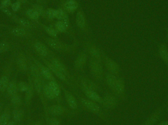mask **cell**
<instances>
[{"mask_svg": "<svg viewBox=\"0 0 168 125\" xmlns=\"http://www.w3.org/2000/svg\"><path fill=\"white\" fill-rule=\"evenodd\" d=\"M0 9L7 16H12V13H11L10 11L9 10L6 9V7H4L1 6H0Z\"/></svg>", "mask_w": 168, "mask_h": 125, "instance_id": "cell-44", "label": "cell"}, {"mask_svg": "<svg viewBox=\"0 0 168 125\" xmlns=\"http://www.w3.org/2000/svg\"><path fill=\"white\" fill-rule=\"evenodd\" d=\"M28 84H29V87L27 91L26 92L25 100L27 103L30 101L33 95V92H34V86L33 83L32 81H30Z\"/></svg>", "mask_w": 168, "mask_h": 125, "instance_id": "cell-24", "label": "cell"}, {"mask_svg": "<svg viewBox=\"0 0 168 125\" xmlns=\"http://www.w3.org/2000/svg\"><path fill=\"white\" fill-rule=\"evenodd\" d=\"M47 122L48 125H61L60 120L56 117L53 116L48 118Z\"/></svg>", "mask_w": 168, "mask_h": 125, "instance_id": "cell-35", "label": "cell"}, {"mask_svg": "<svg viewBox=\"0 0 168 125\" xmlns=\"http://www.w3.org/2000/svg\"><path fill=\"white\" fill-rule=\"evenodd\" d=\"M159 117L158 112L154 113L152 116L148 119L147 121L145 122L142 125H153L154 123L158 120Z\"/></svg>", "mask_w": 168, "mask_h": 125, "instance_id": "cell-31", "label": "cell"}, {"mask_svg": "<svg viewBox=\"0 0 168 125\" xmlns=\"http://www.w3.org/2000/svg\"><path fill=\"white\" fill-rule=\"evenodd\" d=\"M20 2L19 1L16 2H15L14 4H12V10L15 11H16L18 10L19 9H20Z\"/></svg>", "mask_w": 168, "mask_h": 125, "instance_id": "cell-42", "label": "cell"}, {"mask_svg": "<svg viewBox=\"0 0 168 125\" xmlns=\"http://www.w3.org/2000/svg\"><path fill=\"white\" fill-rule=\"evenodd\" d=\"M29 87V84L25 82H20L18 85L19 91L21 92H26Z\"/></svg>", "mask_w": 168, "mask_h": 125, "instance_id": "cell-36", "label": "cell"}, {"mask_svg": "<svg viewBox=\"0 0 168 125\" xmlns=\"http://www.w3.org/2000/svg\"><path fill=\"white\" fill-rule=\"evenodd\" d=\"M76 21L77 25L80 29H83L85 28L86 25L85 18L83 13L81 11L77 13Z\"/></svg>", "mask_w": 168, "mask_h": 125, "instance_id": "cell-23", "label": "cell"}, {"mask_svg": "<svg viewBox=\"0 0 168 125\" xmlns=\"http://www.w3.org/2000/svg\"><path fill=\"white\" fill-rule=\"evenodd\" d=\"M9 78L6 76L2 77L0 79V91L5 92L7 89L9 84Z\"/></svg>", "mask_w": 168, "mask_h": 125, "instance_id": "cell-26", "label": "cell"}, {"mask_svg": "<svg viewBox=\"0 0 168 125\" xmlns=\"http://www.w3.org/2000/svg\"><path fill=\"white\" fill-rule=\"evenodd\" d=\"M27 15L29 18L32 20L38 19L40 16L39 13L33 9H29L27 11Z\"/></svg>", "mask_w": 168, "mask_h": 125, "instance_id": "cell-30", "label": "cell"}, {"mask_svg": "<svg viewBox=\"0 0 168 125\" xmlns=\"http://www.w3.org/2000/svg\"><path fill=\"white\" fill-rule=\"evenodd\" d=\"M89 53L93 59L101 62V55L99 50L95 47H91L89 49Z\"/></svg>", "mask_w": 168, "mask_h": 125, "instance_id": "cell-22", "label": "cell"}, {"mask_svg": "<svg viewBox=\"0 0 168 125\" xmlns=\"http://www.w3.org/2000/svg\"><path fill=\"white\" fill-rule=\"evenodd\" d=\"M17 65H18V68H19L20 69H21L22 71H24V72L26 71L27 69V63L25 58L23 56L20 57L18 59Z\"/></svg>", "mask_w": 168, "mask_h": 125, "instance_id": "cell-27", "label": "cell"}, {"mask_svg": "<svg viewBox=\"0 0 168 125\" xmlns=\"http://www.w3.org/2000/svg\"><path fill=\"white\" fill-rule=\"evenodd\" d=\"M57 10L54 9H49L46 11V15L50 19L56 18Z\"/></svg>", "mask_w": 168, "mask_h": 125, "instance_id": "cell-37", "label": "cell"}, {"mask_svg": "<svg viewBox=\"0 0 168 125\" xmlns=\"http://www.w3.org/2000/svg\"><path fill=\"white\" fill-rule=\"evenodd\" d=\"M67 24L64 21H59L56 24V28L59 31L61 32H64L67 29Z\"/></svg>", "mask_w": 168, "mask_h": 125, "instance_id": "cell-34", "label": "cell"}, {"mask_svg": "<svg viewBox=\"0 0 168 125\" xmlns=\"http://www.w3.org/2000/svg\"><path fill=\"white\" fill-rule=\"evenodd\" d=\"M48 84L56 97L57 98L59 97L61 94V88L58 83L57 82L56 80H53V81H49Z\"/></svg>", "mask_w": 168, "mask_h": 125, "instance_id": "cell-18", "label": "cell"}, {"mask_svg": "<svg viewBox=\"0 0 168 125\" xmlns=\"http://www.w3.org/2000/svg\"><path fill=\"white\" fill-rule=\"evenodd\" d=\"M33 125H42V124L41 122L38 121L36 122Z\"/></svg>", "mask_w": 168, "mask_h": 125, "instance_id": "cell-47", "label": "cell"}, {"mask_svg": "<svg viewBox=\"0 0 168 125\" xmlns=\"http://www.w3.org/2000/svg\"><path fill=\"white\" fill-rule=\"evenodd\" d=\"M11 33L15 36L21 37V36H24L26 33V32L25 30L23 28H16L11 30Z\"/></svg>", "mask_w": 168, "mask_h": 125, "instance_id": "cell-29", "label": "cell"}, {"mask_svg": "<svg viewBox=\"0 0 168 125\" xmlns=\"http://www.w3.org/2000/svg\"><path fill=\"white\" fill-rule=\"evenodd\" d=\"M90 68L91 75L97 81H101L103 77V69L101 62L92 59L90 63Z\"/></svg>", "mask_w": 168, "mask_h": 125, "instance_id": "cell-2", "label": "cell"}, {"mask_svg": "<svg viewBox=\"0 0 168 125\" xmlns=\"http://www.w3.org/2000/svg\"><path fill=\"white\" fill-rule=\"evenodd\" d=\"M10 114L9 112L6 111L0 117V125H6L10 120Z\"/></svg>", "mask_w": 168, "mask_h": 125, "instance_id": "cell-28", "label": "cell"}, {"mask_svg": "<svg viewBox=\"0 0 168 125\" xmlns=\"http://www.w3.org/2000/svg\"><path fill=\"white\" fill-rule=\"evenodd\" d=\"M46 64V66L49 68L50 70L51 71L52 73L54 75L56 76L59 79L61 80V81H63L65 83L67 84V85H69V86L73 87L72 86H74L73 84L71 83V82H70V80L68 78L66 75H65L63 73L61 72V71L57 69L56 68L54 67L52 64L50 62H45Z\"/></svg>", "mask_w": 168, "mask_h": 125, "instance_id": "cell-6", "label": "cell"}, {"mask_svg": "<svg viewBox=\"0 0 168 125\" xmlns=\"http://www.w3.org/2000/svg\"><path fill=\"white\" fill-rule=\"evenodd\" d=\"M87 56L85 53H81L77 56L75 61L74 66L77 70H81L86 63Z\"/></svg>", "mask_w": 168, "mask_h": 125, "instance_id": "cell-13", "label": "cell"}, {"mask_svg": "<svg viewBox=\"0 0 168 125\" xmlns=\"http://www.w3.org/2000/svg\"><path fill=\"white\" fill-rule=\"evenodd\" d=\"M77 85L79 86L82 91L84 89H91L97 92L100 89L99 87L95 83L84 77L78 78Z\"/></svg>", "mask_w": 168, "mask_h": 125, "instance_id": "cell-4", "label": "cell"}, {"mask_svg": "<svg viewBox=\"0 0 168 125\" xmlns=\"http://www.w3.org/2000/svg\"><path fill=\"white\" fill-rule=\"evenodd\" d=\"M118 76L111 74V73H108L105 76V82L106 85L108 86V88L110 89L111 92H113V89L115 87L116 84V81L118 80Z\"/></svg>", "mask_w": 168, "mask_h": 125, "instance_id": "cell-14", "label": "cell"}, {"mask_svg": "<svg viewBox=\"0 0 168 125\" xmlns=\"http://www.w3.org/2000/svg\"><path fill=\"white\" fill-rule=\"evenodd\" d=\"M79 102L83 109L105 120L107 116L99 103L84 97L79 98Z\"/></svg>", "mask_w": 168, "mask_h": 125, "instance_id": "cell-1", "label": "cell"}, {"mask_svg": "<svg viewBox=\"0 0 168 125\" xmlns=\"http://www.w3.org/2000/svg\"><path fill=\"white\" fill-rule=\"evenodd\" d=\"M160 54L162 58L166 63H168V52L166 47L164 45L162 46L160 50Z\"/></svg>", "mask_w": 168, "mask_h": 125, "instance_id": "cell-33", "label": "cell"}, {"mask_svg": "<svg viewBox=\"0 0 168 125\" xmlns=\"http://www.w3.org/2000/svg\"><path fill=\"white\" fill-rule=\"evenodd\" d=\"M12 116L15 122H20L24 116V111L20 108H16L13 111Z\"/></svg>", "mask_w": 168, "mask_h": 125, "instance_id": "cell-21", "label": "cell"}, {"mask_svg": "<svg viewBox=\"0 0 168 125\" xmlns=\"http://www.w3.org/2000/svg\"><path fill=\"white\" fill-rule=\"evenodd\" d=\"M47 113L54 117L61 116L69 114V109L61 105H51L47 107Z\"/></svg>", "mask_w": 168, "mask_h": 125, "instance_id": "cell-5", "label": "cell"}, {"mask_svg": "<svg viewBox=\"0 0 168 125\" xmlns=\"http://www.w3.org/2000/svg\"><path fill=\"white\" fill-rule=\"evenodd\" d=\"M65 99L69 108L72 110H77L78 107V102L75 97L71 92L63 88Z\"/></svg>", "mask_w": 168, "mask_h": 125, "instance_id": "cell-7", "label": "cell"}, {"mask_svg": "<svg viewBox=\"0 0 168 125\" xmlns=\"http://www.w3.org/2000/svg\"><path fill=\"white\" fill-rule=\"evenodd\" d=\"M0 117H1V115H0Z\"/></svg>", "mask_w": 168, "mask_h": 125, "instance_id": "cell-49", "label": "cell"}, {"mask_svg": "<svg viewBox=\"0 0 168 125\" xmlns=\"http://www.w3.org/2000/svg\"><path fill=\"white\" fill-rule=\"evenodd\" d=\"M83 92L85 95L86 98L89 100H91L95 102L101 104L102 103V97L99 96L96 91H93L91 89H84Z\"/></svg>", "mask_w": 168, "mask_h": 125, "instance_id": "cell-10", "label": "cell"}, {"mask_svg": "<svg viewBox=\"0 0 168 125\" xmlns=\"http://www.w3.org/2000/svg\"><path fill=\"white\" fill-rule=\"evenodd\" d=\"M45 30L46 32H47L50 36H52V37H56L58 34L56 30L52 29V28L48 27V26H45Z\"/></svg>", "mask_w": 168, "mask_h": 125, "instance_id": "cell-38", "label": "cell"}, {"mask_svg": "<svg viewBox=\"0 0 168 125\" xmlns=\"http://www.w3.org/2000/svg\"><path fill=\"white\" fill-rule=\"evenodd\" d=\"M43 95L45 98L48 100H53L57 98L48 83L45 84L43 89Z\"/></svg>", "mask_w": 168, "mask_h": 125, "instance_id": "cell-17", "label": "cell"}, {"mask_svg": "<svg viewBox=\"0 0 168 125\" xmlns=\"http://www.w3.org/2000/svg\"><path fill=\"white\" fill-rule=\"evenodd\" d=\"M18 23L22 26L25 28H30L31 26V24L29 21L23 19H19L18 20Z\"/></svg>", "mask_w": 168, "mask_h": 125, "instance_id": "cell-39", "label": "cell"}, {"mask_svg": "<svg viewBox=\"0 0 168 125\" xmlns=\"http://www.w3.org/2000/svg\"><path fill=\"white\" fill-rule=\"evenodd\" d=\"M18 89V86L16 83L14 81H11L9 83L6 91L9 96H12L15 94H17Z\"/></svg>", "mask_w": 168, "mask_h": 125, "instance_id": "cell-20", "label": "cell"}, {"mask_svg": "<svg viewBox=\"0 0 168 125\" xmlns=\"http://www.w3.org/2000/svg\"><path fill=\"white\" fill-rule=\"evenodd\" d=\"M56 18L67 24L69 18L66 13L62 10H57Z\"/></svg>", "mask_w": 168, "mask_h": 125, "instance_id": "cell-25", "label": "cell"}, {"mask_svg": "<svg viewBox=\"0 0 168 125\" xmlns=\"http://www.w3.org/2000/svg\"><path fill=\"white\" fill-rule=\"evenodd\" d=\"M160 125H168V121H164L163 122H162V123L160 124Z\"/></svg>", "mask_w": 168, "mask_h": 125, "instance_id": "cell-46", "label": "cell"}, {"mask_svg": "<svg viewBox=\"0 0 168 125\" xmlns=\"http://www.w3.org/2000/svg\"><path fill=\"white\" fill-rule=\"evenodd\" d=\"M33 9L36 11L37 13H39L40 15H43V13H44V11L43 10V7L39 5H35L33 6Z\"/></svg>", "mask_w": 168, "mask_h": 125, "instance_id": "cell-41", "label": "cell"}, {"mask_svg": "<svg viewBox=\"0 0 168 125\" xmlns=\"http://www.w3.org/2000/svg\"><path fill=\"white\" fill-rule=\"evenodd\" d=\"M35 48L38 53L42 57H46L48 55V50L44 45L40 42H37L35 44Z\"/></svg>", "mask_w": 168, "mask_h": 125, "instance_id": "cell-16", "label": "cell"}, {"mask_svg": "<svg viewBox=\"0 0 168 125\" xmlns=\"http://www.w3.org/2000/svg\"><path fill=\"white\" fill-rule=\"evenodd\" d=\"M50 63L53 64L54 67L59 69L61 72L63 73L65 75H66L70 80H71L70 75L69 73L67 68L61 61L57 58H52Z\"/></svg>", "mask_w": 168, "mask_h": 125, "instance_id": "cell-12", "label": "cell"}, {"mask_svg": "<svg viewBox=\"0 0 168 125\" xmlns=\"http://www.w3.org/2000/svg\"><path fill=\"white\" fill-rule=\"evenodd\" d=\"M10 4V0H2L1 2V6L4 7H8Z\"/></svg>", "mask_w": 168, "mask_h": 125, "instance_id": "cell-43", "label": "cell"}, {"mask_svg": "<svg viewBox=\"0 0 168 125\" xmlns=\"http://www.w3.org/2000/svg\"><path fill=\"white\" fill-rule=\"evenodd\" d=\"M37 67H39L41 76L43 78L49 81L56 80L54 75L48 67L43 66L40 64Z\"/></svg>", "mask_w": 168, "mask_h": 125, "instance_id": "cell-11", "label": "cell"}, {"mask_svg": "<svg viewBox=\"0 0 168 125\" xmlns=\"http://www.w3.org/2000/svg\"><path fill=\"white\" fill-rule=\"evenodd\" d=\"M101 105L103 107L107 110H112L118 106V97L113 93L107 92L102 97Z\"/></svg>", "mask_w": 168, "mask_h": 125, "instance_id": "cell-3", "label": "cell"}, {"mask_svg": "<svg viewBox=\"0 0 168 125\" xmlns=\"http://www.w3.org/2000/svg\"><path fill=\"white\" fill-rule=\"evenodd\" d=\"M78 6V3L75 0H67V1L65 2V8L69 12H74L75 10H77Z\"/></svg>", "mask_w": 168, "mask_h": 125, "instance_id": "cell-19", "label": "cell"}, {"mask_svg": "<svg viewBox=\"0 0 168 125\" xmlns=\"http://www.w3.org/2000/svg\"><path fill=\"white\" fill-rule=\"evenodd\" d=\"M105 66L110 72V73L118 76L120 72V68L119 64L112 59L106 57L105 61Z\"/></svg>", "mask_w": 168, "mask_h": 125, "instance_id": "cell-9", "label": "cell"}, {"mask_svg": "<svg viewBox=\"0 0 168 125\" xmlns=\"http://www.w3.org/2000/svg\"><path fill=\"white\" fill-rule=\"evenodd\" d=\"M20 1L22 2H24L25 1V0H20Z\"/></svg>", "mask_w": 168, "mask_h": 125, "instance_id": "cell-48", "label": "cell"}, {"mask_svg": "<svg viewBox=\"0 0 168 125\" xmlns=\"http://www.w3.org/2000/svg\"><path fill=\"white\" fill-rule=\"evenodd\" d=\"M47 42L48 45H49L51 48L58 51L64 50L65 48L63 44L53 39H48Z\"/></svg>", "mask_w": 168, "mask_h": 125, "instance_id": "cell-15", "label": "cell"}, {"mask_svg": "<svg viewBox=\"0 0 168 125\" xmlns=\"http://www.w3.org/2000/svg\"><path fill=\"white\" fill-rule=\"evenodd\" d=\"M112 93L118 98H124L125 94V85L124 80L121 78L118 77L115 87Z\"/></svg>", "mask_w": 168, "mask_h": 125, "instance_id": "cell-8", "label": "cell"}, {"mask_svg": "<svg viewBox=\"0 0 168 125\" xmlns=\"http://www.w3.org/2000/svg\"><path fill=\"white\" fill-rule=\"evenodd\" d=\"M10 46L8 43L6 42L0 43V53H5L9 49Z\"/></svg>", "mask_w": 168, "mask_h": 125, "instance_id": "cell-40", "label": "cell"}, {"mask_svg": "<svg viewBox=\"0 0 168 125\" xmlns=\"http://www.w3.org/2000/svg\"><path fill=\"white\" fill-rule=\"evenodd\" d=\"M6 125H16V123L15 121H10Z\"/></svg>", "mask_w": 168, "mask_h": 125, "instance_id": "cell-45", "label": "cell"}, {"mask_svg": "<svg viewBox=\"0 0 168 125\" xmlns=\"http://www.w3.org/2000/svg\"><path fill=\"white\" fill-rule=\"evenodd\" d=\"M11 102L14 106H19L21 104V97L18 94H15L11 96Z\"/></svg>", "mask_w": 168, "mask_h": 125, "instance_id": "cell-32", "label": "cell"}]
</instances>
